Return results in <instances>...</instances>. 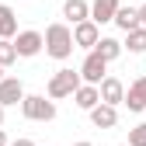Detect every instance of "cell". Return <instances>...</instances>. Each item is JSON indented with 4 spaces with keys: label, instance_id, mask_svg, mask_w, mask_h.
<instances>
[{
    "label": "cell",
    "instance_id": "1",
    "mask_svg": "<svg viewBox=\"0 0 146 146\" xmlns=\"http://www.w3.org/2000/svg\"><path fill=\"white\" fill-rule=\"evenodd\" d=\"M73 49H77V42H73V28H70V25L56 21V25L45 28V52H49L52 59H59V63L70 59Z\"/></svg>",
    "mask_w": 146,
    "mask_h": 146
},
{
    "label": "cell",
    "instance_id": "2",
    "mask_svg": "<svg viewBox=\"0 0 146 146\" xmlns=\"http://www.w3.org/2000/svg\"><path fill=\"white\" fill-rule=\"evenodd\" d=\"M21 111H25L28 122H52L56 118V101L45 98V94H25Z\"/></svg>",
    "mask_w": 146,
    "mask_h": 146
},
{
    "label": "cell",
    "instance_id": "3",
    "mask_svg": "<svg viewBox=\"0 0 146 146\" xmlns=\"http://www.w3.org/2000/svg\"><path fill=\"white\" fill-rule=\"evenodd\" d=\"M80 84H84L80 70H56V73H52V80H49V98H52V101H59V98H73Z\"/></svg>",
    "mask_w": 146,
    "mask_h": 146
},
{
    "label": "cell",
    "instance_id": "4",
    "mask_svg": "<svg viewBox=\"0 0 146 146\" xmlns=\"http://www.w3.org/2000/svg\"><path fill=\"white\" fill-rule=\"evenodd\" d=\"M14 45H17V56H21V59H31V56H38V52L45 49V35L35 31V28L17 31L14 35Z\"/></svg>",
    "mask_w": 146,
    "mask_h": 146
},
{
    "label": "cell",
    "instance_id": "5",
    "mask_svg": "<svg viewBox=\"0 0 146 146\" xmlns=\"http://www.w3.org/2000/svg\"><path fill=\"white\" fill-rule=\"evenodd\" d=\"M104 70H108V59L101 56L98 49H90V52H87V59L80 63V77H84V84H101V80L108 77Z\"/></svg>",
    "mask_w": 146,
    "mask_h": 146
},
{
    "label": "cell",
    "instance_id": "6",
    "mask_svg": "<svg viewBox=\"0 0 146 146\" xmlns=\"http://www.w3.org/2000/svg\"><path fill=\"white\" fill-rule=\"evenodd\" d=\"M73 42H77L80 49H94L101 42V25L98 21H80V25H73Z\"/></svg>",
    "mask_w": 146,
    "mask_h": 146
},
{
    "label": "cell",
    "instance_id": "7",
    "mask_svg": "<svg viewBox=\"0 0 146 146\" xmlns=\"http://www.w3.org/2000/svg\"><path fill=\"white\" fill-rule=\"evenodd\" d=\"M87 115H90V122H94V129H115V125H118V104L101 101V104L90 108Z\"/></svg>",
    "mask_w": 146,
    "mask_h": 146
},
{
    "label": "cell",
    "instance_id": "8",
    "mask_svg": "<svg viewBox=\"0 0 146 146\" xmlns=\"http://www.w3.org/2000/svg\"><path fill=\"white\" fill-rule=\"evenodd\" d=\"M25 101V84L17 77H4L0 80V104L11 108V104H21Z\"/></svg>",
    "mask_w": 146,
    "mask_h": 146
},
{
    "label": "cell",
    "instance_id": "9",
    "mask_svg": "<svg viewBox=\"0 0 146 146\" xmlns=\"http://www.w3.org/2000/svg\"><path fill=\"white\" fill-rule=\"evenodd\" d=\"M73 104L84 108V111H90L94 104H101V87H98V84H80L77 94H73Z\"/></svg>",
    "mask_w": 146,
    "mask_h": 146
},
{
    "label": "cell",
    "instance_id": "10",
    "mask_svg": "<svg viewBox=\"0 0 146 146\" xmlns=\"http://www.w3.org/2000/svg\"><path fill=\"white\" fill-rule=\"evenodd\" d=\"M98 87H101V101H108V104H122L125 101V84L118 77H104Z\"/></svg>",
    "mask_w": 146,
    "mask_h": 146
},
{
    "label": "cell",
    "instance_id": "11",
    "mask_svg": "<svg viewBox=\"0 0 146 146\" xmlns=\"http://www.w3.org/2000/svg\"><path fill=\"white\" fill-rule=\"evenodd\" d=\"M118 0H94L90 4V21H98V25H108V21H115V14H118Z\"/></svg>",
    "mask_w": 146,
    "mask_h": 146
},
{
    "label": "cell",
    "instance_id": "12",
    "mask_svg": "<svg viewBox=\"0 0 146 146\" xmlns=\"http://www.w3.org/2000/svg\"><path fill=\"white\" fill-rule=\"evenodd\" d=\"M63 17L70 25H80V21L90 17V4H87V0H66V4H63Z\"/></svg>",
    "mask_w": 146,
    "mask_h": 146
},
{
    "label": "cell",
    "instance_id": "13",
    "mask_svg": "<svg viewBox=\"0 0 146 146\" xmlns=\"http://www.w3.org/2000/svg\"><path fill=\"white\" fill-rule=\"evenodd\" d=\"M115 25L122 28V31H132V28H139L143 21H139V7H118V14H115Z\"/></svg>",
    "mask_w": 146,
    "mask_h": 146
},
{
    "label": "cell",
    "instance_id": "14",
    "mask_svg": "<svg viewBox=\"0 0 146 146\" xmlns=\"http://www.w3.org/2000/svg\"><path fill=\"white\" fill-rule=\"evenodd\" d=\"M17 35V17L7 4H0V38H14Z\"/></svg>",
    "mask_w": 146,
    "mask_h": 146
},
{
    "label": "cell",
    "instance_id": "15",
    "mask_svg": "<svg viewBox=\"0 0 146 146\" xmlns=\"http://www.w3.org/2000/svg\"><path fill=\"white\" fill-rule=\"evenodd\" d=\"M94 49L101 52V56H104L108 63H111V59H118V56H122V49H125V45H122L118 38H111V35H101V42H98Z\"/></svg>",
    "mask_w": 146,
    "mask_h": 146
},
{
    "label": "cell",
    "instance_id": "16",
    "mask_svg": "<svg viewBox=\"0 0 146 146\" xmlns=\"http://www.w3.org/2000/svg\"><path fill=\"white\" fill-rule=\"evenodd\" d=\"M125 49H129V52H146V25L125 31Z\"/></svg>",
    "mask_w": 146,
    "mask_h": 146
},
{
    "label": "cell",
    "instance_id": "17",
    "mask_svg": "<svg viewBox=\"0 0 146 146\" xmlns=\"http://www.w3.org/2000/svg\"><path fill=\"white\" fill-rule=\"evenodd\" d=\"M11 63H17V45L14 38H0V66H11Z\"/></svg>",
    "mask_w": 146,
    "mask_h": 146
},
{
    "label": "cell",
    "instance_id": "18",
    "mask_svg": "<svg viewBox=\"0 0 146 146\" xmlns=\"http://www.w3.org/2000/svg\"><path fill=\"white\" fill-rule=\"evenodd\" d=\"M129 146H146V122H139L136 129H129Z\"/></svg>",
    "mask_w": 146,
    "mask_h": 146
},
{
    "label": "cell",
    "instance_id": "19",
    "mask_svg": "<svg viewBox=\"0 0 146 146\" xmlns=\"http://www.w3.org/2000/svg\"><path fill=\"white\" fill-rule=\"evenodd\" d=\"M129 90H132V94H136V98H139V101H143V104H146V77H136V80H132V87H129Z\"/></svg>",
    "mask_w": 146,
    "mask_h": 146
},
{
    "label": "cell",
    "instance_id": "20",
    "mask_svg": "<svg viewBox=\"0 0 146 146\" xmlns=\"http://www.w3.org/2000/svg\"><path fill=\"white\" fill-rule=\"evenodd\" d=\"M11 146H35V143H31V139H14Z\"/></svg>",
    "mask_w": 146,
    "mask_h": 146
},
{
    "label": "cell",
    "instance_id": "21",
    "mask_svg": "<svg viewBox=\"0 0 146 146\" xmlns=\"http://www.w3.org/2000/svg\"><path fill=\"white\" fill-rule=\"evenodd\" d=\"M139 21H143V25H146V4H143V7H139Z\"/></svg>",
    "mask_w": 146,
    "mask_h": 146
},
{
    "label": "cell",
    "instance_id": "22",
    "mask_svg": "<svg viewBox=\"0 0 146 146\" xmlns=\"http://www.w3.org/2000/svg\"><path fill=\"white\" fill-rule=\"evenodd\" d=\"M0 146H7V136H4V129H0Z\"/></svg>",
    "mask_w": 146,
    "mask_h": 146
},
{
    "label": "cell",
    "instance_id": "23",
    "mask_svg": "<svg viewBox=\"0 0 146 146\" xmlns=\"http://www.w3.org/2000/svg\"><path fill=\"white\" fill-rule=\"evenodd\" d=\"M0 125H4V104H0Z\"/></svg>",
    "mask_w": 146,
    "mask_h": 146
},
{
    "label": "cell",
    "instance_id": "24",
    "mask_svg": "<svg viewBox=\"0 0 146 146\" xmlns=\"http://www.w3.org/2000/svg\"><path fill=\"white\" fill-rule=\"evenodd\" d=\"M77 146H94V143H77Z\"/></svg>",
    "mask_w": 146,
    "mask_h": 146
},
{
    "label": "cell",
    "instance_id": "25",
    "mask_svg": "<svg viewBox=\"0 0 146 146\" xmlns=\"http://www.w3.org/2000/svg\"><path fill=\"white\" fill-rule=\"evenodd\" d=\"M0 80H4V66H0Z\"/></svg>",
    "mask_w": 146,
    "mask_h": 146
},
{
    "label": "cell",
    "instance_id": "26",
    "mask_svg": "<svg viewBox=\"0 0 146 146\" xmlns=\"http://www.w3.org/2000/svg\"><path fill=\"white\" fill-rule=\"evenodd\" d=\"M122 146H129V143H122Z\"/></svg>",
    "mask_w": 146,
    "mask_h": 146
}]
</instances>
